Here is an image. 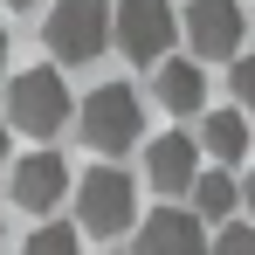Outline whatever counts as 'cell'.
<instances>
[{
    "label": "cell",
    "instance_id": "1",
    "mask_svg": "<svg viewBox=\"0 0 255 255\" xmlns=\"http://www.w3.org/2000/svg\"><path fill=\"white\" fill-rule=\"evenodd\" d=\"M76 228L97 235V242L138 228V186H131L125 166H90L83 179H76Z\"/></svg>",
    "mask_w": 255,
    "mask_h": 255
},
{
    "label": "cell",
    "instance_id": "2",
    "mask_svg": "<svg viewBox=\"0 0 255 255\" xmlns=\"http://www.w3.org/2000/svg\"><path fill=\"white\" fill-rule=\"evenodd\" d=\"M7 125L28 131V138H55L69 125V83H62L55 62H35L7 83Z\"/></svg>",
    "mask_w": 255,
    "mask_h": 255
},
{
    "label": "cell",
    "instance_id": "3",
    "mask_svg": "<svg viewBox=\"0 0 255 255\" xmlns=\"http://www.w3.org/2000/svg\"><path fill=\"white\" fill-rule=\"evenodd\" d=\"M83 138L90 152H104V166H111V152H125V145H138V131H145V104H138V90L131 83H97L83 97Z\"/></svg>",
    "mask_w": 255,
    "mask_h": 255
},
{
    "label": "cell",
    "instance_id": "4",
    "mask_svg": "<svg viewBox=\"0 0 255 255\" xmlns=\"http://www.w3.org/2000/svg\"><path fill=\"white\" fill-rule=\"evenodd\" d=\"M42 42L55 62H97L104 42H118V28H111V7L104 0H55L48 7V28Z\"/></svg>",
    "mask_w": 255,
    "mask_h": 255
},
{
    "label": "cell",
    "instance_id": "5",
    "mask_svg": "<svg viewBox=\"0 0 255 255\" xmlns=\"http://www.w3.org/2000/svg\"><path fill=\"white\" fill-rule=\"evenodd\" d=\"M111 28H118V48H125L138 69H159L172 35H179V14H172L166 0H118L111 7Z\"/></svg>",
    "mask_w": 255,
    "mask_h": 255
},
{
    "label": "cell",
    "instance_id": "6",
    "mask_svg": "<svg viewBox=\"0 0 255 255\" xmlns=\"http://www.w3.org/2000/svg\"><path fill=\"white\" fill-rule=\"evenodd\" d=\"M179 28H186V42L200 62H242V35H249V21H242V0H193L186 14H179Z\"/></svg>",
    "mask_w": 255,
    "mask_h": 255
},
{
    "label": "cell",
    "instance_id": "7",
    "mask_svg": "<svg viewBox=\"0 0 255 255\" xmlns=\"http://www.w3.org/2000/svg\"><path fill=\"white\" fill-rule=\"evenodd\" d=\"M7 186H14V207H28V214H48V207H62V193H76L62 152H28Z\"/></svg>",
    "mask_w": 255,
    "mask_h": 255
},
{
    "label": "cell",
    "instance_id": "8",
    "mask_svg": "<svg viewBox=\"0 0 255 255\" xmlns=\"http://www.w3.org/2000/svg\"><path fill=\"white\" fill-rule=\"evenodd\" d=\"M131 255H207V221L186 207H159L138 221V249Z\"/></svg>",
    "mask_w": 255,
    "mask_h": 255
},
{
    "label": "cell",
    "instance_id": "9",
    "mask_svg": "<svg viewBox=\"0 0 255 255\" xmlns=\"http://www.w3.org/2000/svg\"><path fill=\"white\" fill-rule=\"evenodd\" d=\"M145 172H152L159 193H193V179H200V152H193V138H186V131H166V138L145 152Z\"/></svg>",
    "mask_w": 255,
    "mask_h": 255
},
{
    "label": "cell",
    "instance_id": "10",
    "mask_svg": "<svg viewBox=\"0 0 255 255\" xmlns=\"http://www.w3.org/2000/svg\"><path fill=\"white\" fill-rule=\"evenodd\" d=\"M152 76H159V104H166V111H179V118L207 104V76H200V62H186V55H166Z\"/></svg>",
    "mask_w": 255,
    "mask_h": 255
},
{
    "label": "cell",
    "instance_id": "11",
    "mask_svg": "<svg viewBox=\"0 0 255 255\" xmlns=\"http://www.w3.org/2000/svg\"><path fill=\"white\" fill-rule=\"evenodd\" d=\"M249 118H242V111H214L207 125H200V145H207L214 152V166H221V159H242V152H249Z\"/></svg>",
    "mask_w": 255,
    "mask_h": 255
},
{
    "label": "cell",
    "instance_id": "12",
    "mask_svg": "<svg viewBox=\"0 0 255 255\" xmlns=\"http://www.w3.org/2000/svg\"><path fill=\"white\" fill-rule=\"evenodd\" d=\"M235 207H242V186H235L221 166L193 179V214H200V221H221V228H228V214H235Z\"/></svg>",
    "mask_w": 255,
    "mask_h": 255
},
{
    "label": "cell",
    "instance_id": "13",
    "mask_svg": "<svg viewBox=\"0 0 255 255\" xmlns=\"http://www.w3.org/2000/svg\"><path fill=\"white\" fill-rule=\"evenodd\" d=\"M21 255H83V228H76V221H42Z\"/></svg>",
    "mask_w": 255,
    "mask_h": 255
},
{
    "label": "cell",
    "instance_id": "14",
    "mask_svg": "<svg viewBox=\"0 0 255 255\" xmlns=\"http://www.w3.org/2000/svg\"><path fill=\"white\" fill-rule=\"evenodd\" d=\"M214 255H255V221H228L214 235Z\"/></svg>",
    "mask_w": 255,
    "mask_h": 255
},
{
    "label": "cell",
    "instance_id": "15",
    "mask_svg": "<svg viewBox=\"0 0 255 255\" xmlns=\"http://www.w3.org/2000/svg\"><path fill=\"white\" fill-rule=\"evenodd\" d=\"M228 90H235L242 104H255V55H242V62H228Z\"/></svg>",
    "mask_w": 255,
    "mask_h": 255
},
{
    "label": "cell",
    "instance_id": "16",
    "mask_svg": "<svg viewBox=\"0 0 255 255\" xmlns=\"http://www.w3.org/2000/svg\"><path fill=\"white\" fill-rule=\"evenodd\" d=\"M242 207L255 214V172H249V179H242Z\"/></svg>",
    "mask_w": 255,
    "mask_h": 255
},
{
    "label": "cell",
    "instance_id": "17",
    "mask_svg": "<svg viewBox=\"0 0 255 255\" xmlns=\"http://www.w3.org/2000/svg\"><path fill=\"white\" fill-rule=\"evenodd\" d=\"M0 159H7V118H0Z\"/></svg>",
    "mask_w": 255,
    "mask_h": 255
},
{
    "label": "cell",
    "instance_id": "18",
    "mask_svg": "<svg viewBox=\"0 0 255 255\" xmlns=\"http://www.w3.org/2000/svg\"><path fill=\"white\" fill-rule=\"evenodd\" d=\"M0 69H7V28H0Z\"/></svg>",
    "mask_w": 255,
    "mask_h": 255
},
{
    "label": "cell",
    "instance_id": "19",
    "mask_svg": "<svg viewBox=\"0 0 255 255\" xmlns=\"http://www.w3.org/2000/svg\"><path fill=\"white\" fill-rule=\"evenodd\" d=\"M7 7H35V0H7Z\"/></svg>",
    "mask_w": 255,
    "mask_h": 255
}]
</instances>
